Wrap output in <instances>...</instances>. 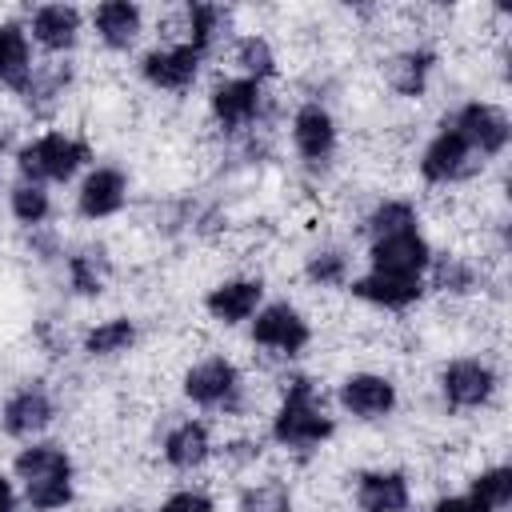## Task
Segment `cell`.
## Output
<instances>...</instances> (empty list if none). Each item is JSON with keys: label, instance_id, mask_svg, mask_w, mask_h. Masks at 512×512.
I'll use <instances>...</instances> for the list:
<instances>
[{"label": "cell", "instance_id": "obj_1", "mask_svg": "<svg viewBox=\"0 0 512 512\" xmlns=\"http://www.w3.org/2000/svg\"><path fill=\"white\" fill-rule=\"evenodd\" d=\"M12 468H16V480H20L24 500L36 512H56L76 492V468H72V456L60 444L32 440L28 448L16 452V464Z\"/></svg>", "mask_w": 512, "mask_h": 512}, {"label": "cell", "instance_id": "obj_2", "mask_svg": "<svg viewBox=\"0 0 512 512\" xmlns=\"http://www.w3.org/2000/svg\"><path fill=\"white\" fill-rule=\"evenodd\" d=\"M332 432H336V424L324 412V404L316 400V384L308 376H292L284 388V400L276 408V420H272V440L284 448L308 452V448H320Z\"/></svg>", "mask_w": 512, "mask_h": 512}, {"label": "cell", "instance_id": "obj_3", "mask_svg": "<svg viewBox=\"0 0 512 512\" xmlns=\"http://www.w3.org/2000/svg\"><path fill=\"white\" fill-rule=\"evenodd\" d=\"M88 160H92L88 144L76 136H64V132H44L16 148V168H20V180H28V184L72 180Z\"/></svg>", "mask_w": 512, "mask_h": 512}, {"label": "cell", "instance_id": "obj_4", "mask_svg": "<svg viewBox=\"0 0 512 512\" xmlns=\"http://www.w3.org/2000/svg\"><path fill=\"white\" fill-rule=\"evenodd\" d=\"M444 124L456 128L480 160L500 156V152L508 148V140H512V124H508L504 108H496V104H488V100H468V104H460Z\"/></svg>", "mask_w": 512, "mask_h": 512}, {"label": "cell", "instance_id": "obj_5", "mask_svg": "<svg viewBox=\"0 0 512 512\" xmlns=\"http://www.w3.org/2000/svg\"><path fill=\"white\" fill-rule=\"evenodd\" d=\"M484 168V160L468 148V140L456 132V128H448V124H440V132L428 140V148L420 152V176L428 180V184H456V180H468V176H476Z\"/></svg>", "mask_w": 512, "mask_h": 512}, {"label": "cell", "instance_id": "obj_6", "mask_svg": "<svg viewBox=\"0 0 512 512\" xmlns=\"http://www.w3.org/2000/svg\"><path fill=\"white\" fill-rule=\"evenodd\" d=\"M240 368L224 356H208L200 364H192L184 372V396L196 404V408H224V412H236L240 408Z\"/></svg>", "mask_w": 512, "mask_h": 512}, {"label": "cell", "instance_id": "obj_7", "mask_svg": "<svg viewBox=\"0 0 512 512\" xmlns=\"http://www.w3.org/2000/svg\"><path fill=\"white\" fill-rule=\"evenodd\" d=\"M432 244L424 240L420 228H404V232H388L376 236L368 244V260L372 272H392V276H424L432 264Z\"/></svg>", "mask_w": 512, "mask_h": 512}, {"label": "cell", "instance_id": "obj_8", "mask_svg": "<svg viewBox=\"0 0 512 512\" xmlns=\"http://www.w3.org/2000/svg\"><path fill=\"white\" fill-rule=\"evenodd\" d=\"M308 340H312V328L292 304H284V300L260 304V312L252 320V344H260L276 356H296L308 348Z\"/></svg>", "mask_w": 512, "mask_h": 512}, {"label": "cell", "instance_id": "obj_9", "mask_svg": "<svg viewBox=\"0 0 512 512\" xmlns=\"http://www.w3.org/2000/svg\"><path fill=\"white\" fill-rule=\"evenodd\" d=\"M492 392H496V372L488 360L460 356V360L444 364V372H440V396L448 408H460V412L480 408L492 400Z\"/></svg>", "mask_w": 512, "mask_h": 512}, {"label": "cell", "instance_id": "obj_10", "mask_svg": "<svg viewBox=\"0 0 512 512\" xmlns=\"http://www.w3.org/2000/svg\"><path fill=\"white\" fill-rule=\"evenodd\" d=\"M52 416H56V404H52L48 388H44L40 380H28V384H20V388L4 400V408H0V428H4L8 436H16V440H32V436H40V432L52 424Z\"/></svg>", "mask_w": 512, "mask_h": 512}, {"label": "cell", "instance_id": "obj_11", "mask_svg": "<svg viewBox=\"0 0 512 512\" xmlns=\"http://www.w3.org/2000/svg\"><path fill=\"white\" fill-rule=\"evenodd\" d=\"M200 60H204V56H200L192 44L176 40V44H164V48L144 52V56H140V76H144L152 88H164V92H184V88L196 80Z\"/></svg>", "mask_w": 512, "mask_h": 512}, {"label": "cell", "instance_id": "obj_12", "mask_svg": "<svg viewBox=\"0 0 512 512\" xmlns=\"http://www.w3.org/2000/svg\"><path fill=\"white\" fill-rule=\"evenodd\" d=\"M260 104H264V88L256 80H244V76H232V80H220L212 88V116L224 132H240L248 128L256 116H260Z\"/></svg>", "mask_w": 512, "mask_h": 512}, {"label": "cell", "instance_id": "obj_13", "mask_svg": "<svg viewBox=\"0 0 512 512\" xmlns=\"http://www.w3.org/2000/svg\"><path fill=\"white\" fill-rule=\"evenodd\" d=\"M128 200V176L120 168H92L80 188H76V212L84 220H104V216H116Z\"/></svg>", "mask_w": 512, "mask_h": 512}, {"label": "cell", "instance_id": "obj_14", "mask_svg": "<svg viewBox=\"0 0 512 512\" xmlns=\"http://www.w3.org/2000/svg\"><path fill=\"white\" fill-rule=\"evenodd\" d=\"M340 408L360 416V420H380L396 408V384L388 376H376V372H356L340 384Z\"/></svg>", "mask_w": 512, "mask_h": 512}, {"label": "cell", "instance_id": "obj_15", "mask_svg": "<svg viewBox=\"0 0 512 512\" xmlns=\"http://www.w3.org/2000/svg\"><path fill=\"white\" fill-rule=\"evenodd\" d=\"M424 276H392V272H364L352 280V296L364 300V304H376V308H412L420 296H424Z\"/></svg>", "mask_w": 512, "mask_h": 512}, {"label": "cell", "instance_id": "obj_16", "mask_svg": "<svg viewBox=\"0 0 512 512\" xmlns=\"http://www.w3.org/2000/svg\"><path fill=\"white\" fill-rule=\"evenodd\" d=\"M412 488L396 468H372L356 476V508L360 512H408Z\"/></svg>", "mask_w": 512, "mask_h": 512}, {"label": "cell", "instance_id": "obj_17", "mask_svg": "<svg viewBox=\"0 0 512 512\" xmlns=\"http://www.w3.org/2000/svg\"><path fill=\"white\" fill-rule=\"evenodd\" d=\"M292 144L308 164H324L336 152V120L320 104H300L292 116Z\"/></svg>", "mask_w": 512, "mask_h": 512}, {"label": "cell", "instance_id": "obj_18", "mask_svg": "<svg viewBox=\"0 0 512 512\" xmlns=\"http://www.w3.org/2000/svg\"><path fill=\"white\" fill-rule=\"evenodd\" d=\"M264 304V284L260 280H224L204 296V308L220 324H244L260 312Z\"/></svg>", "mask_w": 512, "mask_h": 512}, {"label": "cell", "instance_id": "obj_19", "mask_svg": "<svg viewBox=\"0 0 512 512\" xmlns=\"http://www.w3.org/2000/svg\"><path fill=\"white\" fill-rule=\"evenodd\" d=\"M92 24H96V36H100L112 52H124V48H132V40L140 36L144 12H140V4H132V0H104V4H96Z\"/></svg>", "mask_w": 512, "mask_h": 512}, {"label": "cell", "instance_id": "obj_20", "mask_svg": "<svg viewBox=\"0 0 512 512\" xmlns=\"http://www.w3.org/2000/svg\"><path fill=\"white\" fill-rule=\"evenodd\" d=\"M32 40L44 52H68L80 40V12L72 4H44L32 12Z\"/></svg>", "mask_w": 512, "mask_h": 512}, {"label": "cell", "instance_id": "obj_21", "mask_svg": "<svg viewBox=\"0 0 512 512\" xmlns=\"http://www.w3.org/2000/svg\"><path fill=\"white\" fill-rule=\"evenodd\" d=\"M208 456H212V436H208V424L204 420H180L164 436V460L172 468H180V472L200 468Z\"/></svg>", "mask_w": 512, "mask_h": 512}, {"label": "cell", "instance_id": "obj_22", "mask_svg": "<svg viewBox=\"0 0 512 512\" xmlns=\"http://www.w3.org/2000/svg\"><path fill=\"white\" fill-rule=\"evenodd\" d=\"M32 76V44H28V32L12 20L0 24V84L8 88H24Z\"/></svg>", "mask_w": 512, "mask_h": 512}, {"label": "cell", "instance_id": "obj_23", "mask_svg": "<svg viewBox=\"0 0 512 512\" xmlns=\"http://www.w3.org/2000/svg\"><path fill=\"white\" fill-rule=\"evenodd\" d=\"M436 68V52L428 48H408L400 52L392 64H388V84L400 92V96H420L428 88V76Z\"/></svg>", "mask_w": 512, "mask_h": 512}, {"label": "cell", "instance_id": "obj_24", "mask_svg": "<svg viewBox=\"0 0 512 512\" xmlns=\"http://www.w3.org/2000/svg\"><path fill=\"white\" fill-rule=\"evenodd\" d=\"M132 344H136V324L128 316H112V320H104V324L84 332V352L92 360H112V356L128 352Z\"/></svg>", "mask_w": 512, "mask_h": 512}, {"label": "cell", "instance_id": "obj_25", "mask_svg": "<svg viewBox=\"0 0 512 512\" xmlns=\"http://www.w3.org/2000/svg\"><path fill=\"white\" fill-rule=\"evenodd\" d=\"M424 276H428L424 288H436V292H448V296H468L480 284L476 268L468 260H460V256H432Z\"/></svg>", "mask_w": 512, "mask_h": 512}, {"label": "cell", "instance_id": "obj_26", "mask_svg": "<svg viewBox=\"0 0 512 512\" xmlns=\"http://www.w3.org/2000/svg\"><path fill=\"white\" fill-rule=\"evenodd\" d=\"M232 64L240 68L244 80L264 84V80L276 72V52H272V44H268L264 36H240V40L232 44Z\"/></svg>", "mask_w": 512, "mask_h": 512}, {"label": "cell", "instance_id": "obj_27", "mask_svg": "<svg viewBox=\"0 0 512 512\" xmlns=\"http://www.w3.org/2000/svg\"><path fill=\"white\" fill-rule=\"evenodd\" d=\"M68 280L80 296H100L104 280H108V256L100 248H84L68 256Z\"/></svg>", "mask_w": 512, "mask_h": 512}, {"label": "cell", "instance_id": "obj_28", "mask_svg": "<svg viewBox=\"0 0 512 512\" xmlns=\"http://www.w3.org/2000/svg\"><path fill=\"white\" fill-rule=\"evenodd\" d=\"M8 208H12V216H16L24 228H40V224L52 216V196H48L44 184L20 180V184L8 192Z\"/></svg>", "mask_w": 512, "mask_h": 512}, {"label": "cell", "instance_id": "obj_29", "mask_svg": "<svg viewBox=\"0 0 512 512\" xmlns=\"http://www.w3.org/2000/svg\"><path fill=\"white\" fill-rule=\"evenodd\" d=\"M468 496H472L476 504H484L488 512H504V508L512 504V468H508V464L484 468V472L472 480Z\"/></svg>", "mask_w": 512, "mask_h": 512}, {"label": "cell", "instance_id": "obj_30", "mask_svg": "<svg viewBox=\"0 0 512 512\" xmlns=\"http://www.w3.org/2000/svg\"><path fill=\"white\" fill-rule=\"evenodd\" d=\"M220 24H224V8H216V4H188L184 8V32H188L184 44H192L204 56L212 48Z\"/></svg>", "mask_w": 512, "mask_h": 512}, {"label": "cell", "instance_id": "obj_31", "mask_svg": "<svg viewBox=\"0 0 512 512\" xmlns=\"http://www.w3.org/2000/svg\"><path fill=\"white\" fill-rule=\"evenodd\" d=\"M404 228H416V208L408 200H380L368 220H364V232L376 240V236H388V232H404Z\"/></svg>", "mask_w": 512, "mask_h": 512}, {"label": "cell", "instance_id": "obj_32", "mask_svg": "<svg viewBox=\"0 0 512 512\" xmlns=\"http://www.w3.org/2000/svg\"><path fill=\"white\" fill-rule=\"evenodd\" d=\"M240 512H292V492L284 480H260L240 492Z\"/></svg>", "mask_w": 512, "mask_h": 512}, {"label": "cell", "instance_id": "obj_33", "mask_svg": "<svg viewBox=\"0 0 512 512\" xmlns=\"http://www.w3.org/2000/svg\"><path fill=\"white\" fill-rule=\"evenodd\" d=\"M304 276H308L312 284H320V288H336V284L348 280V256H344L340 248H320V252L308 256Z\"/></svg>", "mask_w": 512, "mask_h": 512}, {"label": "cell", "instance_id": "obj_34", "mask_svg": "<svg viewBox=\"0 0 512 512\" xmlns=\"http://www.w3.org/2000/svg\"><path fill=\"white\" fill-rule=\"evenodd\" d=\"M160 512H216V504H212V496H204L196 488H184V492H172L160 504Z\"/></svg>", "mask_w": 512, "mask_h": 512}, {"label": "cell", "instance_id": "obj_35", "mask_svg": "<svg viewBox=\"0 0 512 512\" xmlns=\"http://www.w3.org/2000/svg\"><path fill=\"white\" fill-rule=\"evenodd\" d=\"M432 512H488L484 504H476L472 496H444L432 504Z\"/></svg>", "mask_w": 512, "mask_h": 512}, {"label": "cell", "instance_id": "obj_36", "mask_svg": "<svg viewBox=\"0 0 512 512\" xmlns=\"http://www.w3.org/2000/svg\"><path fill=\"white\" fill-rule=\"evenodd\" d=\"M232 460H256L260 456V444H248V440H236V444H228L224 448Z\"/></svg>", "mask_w": 512, "mask_h": 512}, {"label": "cell", "instance_id": "obj_37", "mask_svg": "<svg viewBox=\"0 0 512 512\" xmlns=\"http://www.w3.org/2000/svg\"><path fill=\"white\" fill-rule=\"evenodd\" d=\"M0 512H16V492L4 476H0Z\"/></svg>", "mask_w": 512, "mask_h": 512}]
</instances>
